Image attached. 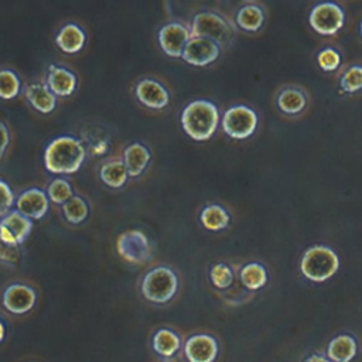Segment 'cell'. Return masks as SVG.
I'll return each mask as SVG.
<instances>
[{
    "mask_svg": "<svg viewBox=\"0 0 362 362\" xmlns=\"http://www.w3.org/2000/svg\"><path fill=\"white\" fill-rule=\"evenodd\" d=\"M264 23V11L257 4H245L236 13V24L247 33H256Z\"/></svg>",
    "mask_w": 362,
    "mask_h": 362,
    "instance_id": "25",
    "label": "cell"
},
{
    "mask_svg": "<svg viewBox=\"0 0 362 362\" xmlns=\"http://www.w3.org/2000/svg\"><path fill=\"white\" fill-rule=\"evenodd\" d=\"M86 42L85 31L74 23L65 24L55 37V44L65 54H76L79 52Z\"/></svg>",
    "mask_w": 362,
    "mask_h": 362,
    "instance_id": "19",
    "label": "cell"
},
{
    "mask_svg": "<svg viewBox=\"0 0 362 362\" xmlns=\"http://www.w3.org/2000/svg\"><path fill=\"white\" fill-rule=\"evenodd\" d=\"M276 105L280 112L288 116H297L303 113L308 105L307 95L294 86L283 88L276 98Z\"/></svg>",
    "mask_w": 362,
    "mask_h": 362,
    "instance_id": "17",
    "label": "cell"
},
{
    "mask_svg": "<svg viewBox=\"0 0 362 362\" xmlns=\"http://www.w3.org/2000/svg\"><path fill=\"white\" fill-rule=\"evenodd\" d=\"M86 157V148L81 140L72 136L52 139L44 150V165L51 174H74Z\"/></svg>",
    "mask_w": 362,
    "mask_h": 362,
    "instance_id": "1",
    "label": "cell"
},
{
    "mask_svg": "<svg viewBox=\"0 0 362 362\" xmlns=\"http://www.w3.org/2000/svg\"><path fill=\"white\" fill-rule=\"evenodd\" d=\"M117 255L129 264H144L153 257L150 239L140 229H127L116 239Z\"/></svg>",
    "mask_w": 362,
    "mask_h": 362,
    "instance_id": "5",
    "label": "cell"
},
{
    "mask_svg": "<svg viewBox=\"0 0 362 362\" xmlns=\"http://www.w3.org/2000/svg\"><path fill=\"white\" fill-rule=\"evenodd\" d=\"M199 221L202 226L208 230L218 232L229 225V212L219 204H209L202 208L199 214Z\"/></svg>",
    "mask_w": 362,
    "mask_h": 362,
    "instance_id": "23",
    "label": "cell"
},
{
    "mask_svg": "<svg viewBox=\"0 0 362 362\" xmlns=\"http://www.w3.org/2000/svg\"><path fill=\"white\" fill-rule=\"evenodd\" d=\"M219 124L218 107L205 99L189 102L181 112L182 130L195 141L209 140Z\"/></svg>",
    "mask_w": 362,
    "mask_h": 362,
    "instance_id": "2",
    "label": "cell"
},
{
    "mask_svg": "<svg viewBox=\"0 0 362 362\" xmlns=\"http://www.w3.org/2000/svg\"><path fill=\"white\" fill-rule=\"evenodd\" d=\"M339 86L346 93L362 90V65H351L341 76Z\"/></svg>",
    "mask_w": 362,
    "mask_h": 362,
    "instance_id": "31",
    "label": "cell"
},
{
    "mask_svg": "<svg viewBox=\"0 0 362 362\" xmlns=\"http://www.w3.org/2000/svg\"><path fill=\"white\" fill-rule=\"evenodd\" d=\"M218 354V341L209 334H194L184 344V355L188 362H215Z\"/></svg>",
    "mask_w": 362,
    "mask_h": 362,
    "instance_id": "13",
    "label": "cell"
},
{
    "mask_svg": "<svg viewBox=\"0 0 362 362\" xmlns=\"http://www.w3.org/2000/svg\"><path fill=\"white\" fill-rule=\"evenodd\" d=\"M317 64L318 66L325 71V72H334L339 68L341 65V54L331 48V47H327V48H322L318 54H317Z\"/></svg>",
    "mask_w": 362,
    "mask_h": 362,
    "instance_id": "32",
    "label": "cell"
},
{
    "mask_svg": "<svg viewBox=\"0 0 362 362\" xmlns=\"http://www.w3.org/2000/svg\"><path fill=\"white\" fill-rule=\"evenodd\" d=\"M304 362H332L331 359H328L327 356H322V355H318V354H314L311 356H308Z\"/></svg>",
    "mask_w": 362,
    "mask_h": 362,
    "instance_id": "36",
    "label": "cell"
},
{
    "mask_svg": "<svg viewBox=\"0 0 362 362\" xmlns=\"http://www.w3.org/2000/svg\"><path fill=\"white\" fill-rule=\"evenodd\" d=\"M47 195L52 204L62 205L65 204L72 195L74 189L68 180L65 178H54L47 188Z\"/></svg>",
    "mask_w": 362,
    "mask_h": 362,
    "instance_id": "29",
    "label": "cell"
},
{
    "mask_svg": "<svg viewBox=\"0 0 362 362\" xmlns=\"http://www.w3.org/2000/svg\"><path fill=\"white\" fill-rule=\"evenodd\" d=\"M24 93L30 105L40 113H51L57 106V96L47 83H30L25 86Z\"/></svg>",
    "mask_w": 362,
    "mask_h": 362,
    "instance_id": "20",
    "label": "cell"
},
{
    "mask_svg": "<svg viewBox=\"0 0 362 362\" xmlns=\"http://www.w3.org/2000/svg\"><path fill=\"white\" fill-rule=\"evenodd\" d=\"M191 37V30L182 23H168L160 28L157 38L164 54L173 58H180Z\"/></svg>",
    "mask_w": 362,
    "mask_h": 362,
    "instance_id": "11",
    "label": "cell"
},
{
    "mask_svg": "<svg viewBox=\"0 0 362 362\" xmlns=\"http://www.w3.org/2000/svg\"><path fill=\"white\" fill-rule=\"evenodd\" d=\"M233 279H235L233 272H232L230 266L226 263H222V262L215 263L209 269V280L219 290H225V288L230 287L233 283Z\"/></svg>",
    "mask_w": 362,
    "mask_h": 362,
    "instance_id": "30",
    "label": "cell"
},
{
    "mask_svg": "<svg viewBox=\"0 0 362 362\" xmlns=\"http://www.w3.org/2000/svg\"><path fill=\"white\" fill-rule=\"evenodd\" d=\"M45 83L55 96L65 98L71 96L76 90L78 79L76 75L68 68L52 64L48 66Z\"/></svg>",
    "mask_w": 362,
    "mask_h": 362,
    "instance_id": "16",
    "label": "cell"
},
{
    "mask_svg": "<svg viewBox=\"0 0 362 362\" xmlns=\"http://www.w3.org/2000/svg\"><path fill=\"white\" fill-rule=\"evenodd\" d=\"M33 230V219L17 209H11L0 219V238L10 246L24 243Z\"/></svg>",
    "mask_w": 362,
    "mask_h": 362,
    "instance_id": "9",
    "label": "cell"
},
{
    "mask_svg": "<svg viewBox=\"0 0 362 362\" xmlns=\"http://www.w3.org/2000/svg\"><path fill=\"white\" fill-rule=\"evenodd\" d=\"M239 279L240 283L249 288V290H259L266 286L269 280V274L266 267L262 263L257 262H250L246 263L240 272H239Z\"/></svg>",
    "mask_w": 362,
    "mask_h": 362,
    "instance_id": "26",
    "label": "cell"
},
{
    "mask_svg": "<svg viewBox=\"0 0 362 362\" xmlns=\"http://www.w3.org/2000/svg\"><path fill=\"white\" fill-rule=\"evenodd\" d=\"M99 177L107 187L122 188L127 182L130 175L123 160H110L100 167Z\"/></svg>",
    "mask_w": 362,
    "mask_h": 362,
    "instance_id": "24",
    "label": "cell"
},
{
    "mask_svg": "<svg viewBox=\"0 0 362 362\" xmlns=\"http://www.w3.org/2000/svg\"><path fill=\"white\" fill-rule=\"evenodd\" d=\"M8 144H10V130L3 122H0V158L4 156Z\"/></svg>",
    "mask_w": 362,
    "mask_h": 362,
    "instance_id": "35",
    "label": "cell"
},
{
    "mask_svg": "<svg viewBox=\"0 0 362 362\" xmlns=\"http://www.w3.org/2000/svg\"><path fill=\"white\" fill-rule=\"evenodd\" d=\"M359 31H361V35H362V21H361V25H359Z\"/></svg>",
    "mask_w": 362,
    "mask_h": 362,
    "instance_id": "38",
    "label": "cell"
},
{
    "mask_svg": "<svg viewBox=\"0 0 362 362\" xmlns=\"http://www.w3.org/2000/svg\"><path fill=\"white\" fill-rule=\"evenodd\" d=\"M62 206V215L64 218L72 223V225H78L81 222H83L88 215H89V205L88 202L79 197V195H72L65 204L61 205Z\"/></svg>",
    "mask_w": 362,
    "mask_h": 362,
    "instance_id": "27",
    "label": "cell"
},
{
    "mask_svg": "<svg viewBox=\"0 0 362 362\" xmlns=\"http://www.w3.org/2000/svg\"><path fill=\"white\" fill-rule=\"evenodd\" d=\"M21 90V81L11 69H0V98L4 100L14 99Z\"/></svg>",
    "mask_w": 362,
    "mask_h": 362,
    "instance_id": "28",
    "label": "cell"
},
{
    "mask_svg": "<svg viewBox=\"0 0 362 362\" xmlns=\"http://www.w3.org/2000/svg\"><path fill=\"white\" fill-rule=\"evenodd\" d=\"M189 30L192 37L209 38L219 45H226L233 37V30L229 23L222 16L212 11L198 13L192 18Z\"/></svg>",
    "mask_w": 362,
    "mask_h": 362,
    "instance_id": "7",
    "label": "cell"
},
{
    "mask_svg": "<svg viewBox=\"0 0 362 362\" xmlns=\"http://www.w3.org/2000/svg\"><path fill=\"white\" fill-rule=\"evenodd\" d=\"M300 270L305 279L314 283H322L339 270V257L329 246L314 245L304 252Z\"/></svg>",
    "mask_w": 362,
    "mask_h": 362,
    "instance_id": "3",
    "label": "cell"
},
{
    "mask_svg": "<svg viewBox=\"0 0 362 362\" xmlns=\"http://www.w3.org/2000/svg\"><path fill=\"white\" fill-rule=\"evenodd\" d=\"M14 204L16 198L13 189L6 181L0 180V219L13 209Z\"/></svg>",
    "mask_w": 362,
    "mask_h": 362,
    "instance_id": "33",
    "label": "cell"
},
{
    "mask_svg": "<svg viewBox=\"0 0 362 362\" xmlns=\"http://www.w3.org/2000/svg\"><path fill=\"white\" fill-rule=\"evenodd\" d=\"M37 303V293L35 290L24 283H11L8 284L1 296L3 307L14 314L23 315L34 308Z\"/></svg>",
    "mask_w": 362,
    "mask_h": 362,
    "instance_id": "10",
    "label": "cell"
},
{
    "mask_svg": "<svg viewBox=\"0 0 362 362\" xmlns=\"http://www.w3.org/2000/svg\"><path fill=\"white\" fill-rule=\"evenodd\" d=\"M221 54V45L215 41L204 37H191L187 42L182 59L194 66H206L218 59Z\"/></svg>",
    "mask_w": 362,
    "mask_h": 362,
    "instance_id": "12",
    "label": "cell"
},
{
    "mask_svg": "<svg viewBox=\"0 0 362 362\" xmlns=\"http://www.w3.org/2000/svg\"><path fill=\"white\" fill-rule=\"evenodd\" d=\"M18 246H10L0 238V262L8 266H14L20 260Z\"/></svg>",
    "mask_w": 362,
    "mask_h": 362,
    "instance_id": "34",
    "label": "cell"
},
{
    "mask_svg": "<svg viewBox=\"0 0 362 362\" xmlns=\"http://www.w3.org/2000/svg\"><path fill=\"white\" fill-rule=\"evenodd\" d=\"M122 160H123V163L127 168L129 175L130 177H139L146 171L147 165L150 164L151 153L144 144L136 141V143L129 144L124 148Z\"/></svg>",
    "mask_w": 362,
    "mask_h": 362,
    "instance_id": "18",
    "label": "cell"
},
{
    "mask_svg": "<svg viewBox=\"0 0 362 362\" xmlns=\"http://www.w3.org/2000/svg\"><path fill=\"white\" fill-rule=\"evenodd\" d=\"M6 334H7V331H6V325H4V322L0 320V344L4 341Z\"/></svg>",
    "mask_w": 362,
    "mask_h": 362,
    "instance_id": "37",
    "label": "cell"
},
{
    "mask_svg": "<svg viewBox=\"0 0 362 362\" xmlns=\"http://www.w3.org/2000/svg\"><path fill=\"white\" fill-rule=\"evenodd\" d=\"M151 346L158 356L173 358L181 348V338L171 328H158L153 334Z\"/></svg>",
    "mask_w": 362,
    "mask_h": 362,
    "instance_id": "22",
    "label": "cell"
},
{
    "mask_svg": "<svg viewBox=\"0 0 362 362\" xmlns=\"http://www.w3.org/2000/svg\"><path fill=\"white\" fill-rule=\"evenodd\" d=\"M134 95L137 100L150 109H163L170 102L167 88L153 78H144L136 83Z\"/></svg>",
    "mask_w": 362,
    "mask_h": 362,
    "instance_id": "15",
    "label": "cell"
},
{
    "mask_svg": "<svg viewBox=\"0 0 362 362\" xmlns=\"http://www.w3.org/2000/svg\"><path fill=\"white\" fill-rule=\"evenodd\" d=\"M49 198L47 195V191H42L41 188L33 187L25 191H23L14 204V209L21 212L30 219H41L49 209Z\"/></svg>",
    "mask_w": 362,
    "mask_h": 362,
    "instance_id": "14",
    "label": "cell"
},
{
    "mask_svg": "<svg viewBox=\"0 0 362 362\" xmlns=\"http://www.w3.org/2000/svg\"><path fill=\"white\" fill-rule=\"evenodd\" d=\"M308 23L320 35H335L344 27L345 13L334 1H321L311 8Z\"/></svg>",
    "mask_w": 362,
    "mask_h": 362,
    "instance_id": "8",
    "label": "cell"
},
{
    "mask_svg": "<svg viewBox=\"0 0 362 362\" xmlns=\"http://www.w3.org/2000/svg\"><path fill=\"white\" fill-rule=\"evenodd\" d=\"M257 113L246 105H235L225 110L221 124L223 132L235 140L250 137L257 127Z\"/></svg>",
    "mask_w": 362,
    "mask_h": 362,
    "instance_id": "6",
    "label": "cell"
},
{
    "mask_svg": "<svg viewBox=\"0 0 362 362\" xmlns=\"http://www.w3.org/2000/svg\"><path fill=\"white\" fill-rule=\"evenodd\" d=\"M180 280L177 273L168 266H156L141 279V294L146 300L156 304L171 301L178 291Z\"/></svg>",
    "mask_w": 362,
    "mask_h": 362,
    "instance_id": "4",
    "label": "cell"
},
{
    "mask_svg": "<svg viewBox=\"0 0 362 362\" xmlns=\"http://www.w3.org/2000/svg\"><path fill=\"white\" fill-rule=\"evenodd\" d=\"M358 354V344L349 334L334 337L327 346V358L332 362H351Z\"/></svg>",
    "mask_w": 362,
    "mask_h": 362,
    "instance_id": "21",
    "label": "cell"
}]
</instances>
